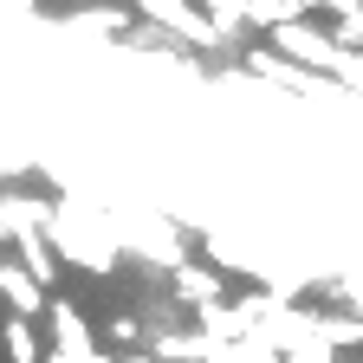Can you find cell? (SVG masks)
Segmentation results:
<instances>
[]
</instances>
